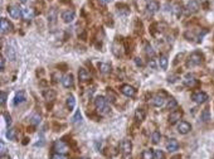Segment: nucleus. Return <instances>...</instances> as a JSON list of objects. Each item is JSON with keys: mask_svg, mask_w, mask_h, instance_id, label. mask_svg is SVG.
<instances>
[{"mask_svg": "<svg viewBox=\"0 0 214 159\" xmlns=\"http://www.w3.org/2000/svg\"><path fill=\"white\" fill-rule=\"evenodd\" d=\"M94 106L98 111L99 115H106L107 112L110 111V107H109V100L103 96H97L96 100H94Z\"/></svg>", "mask_w": 214, "mask_h": 159, "instance_id": "f257e3e1", "label": "nucleus"}, {"mask_svg": "<svg viewBox=\"0 0 214 159\" xmlns=\"http://www.w3.org/2000/svg\"><path fill=\"white\" fill-rule=\"evenodd\" d=\"M185 10V14L186 15H190V14H194V13H196L199 9H200V3L198 2V0H190V2L185 5V8H184Z\"/></svg>", "mask_w": 214, "mask_h": 159, "instance_id": "f03ea898", "label": "nucleus"}, {"mask_svg": "<svg viewBox=\"0 0 214 159\" xmlns=\"http://www.w3.org/2000/svg\"><path fill=\"white\" fill-rule=\"evenodd\" d=\"M201 62H203V56L199 53V52H194V53H191L190 56H189V58H188V66L189 67H194V66H199V64H201Z\"/></svg>", "mask_w": 214, "mask_h": 159, "instance_id": "7ed1b4c3", "label": "nucleus"}, {"mask_svg": "<svg viewBox=\"0 0 214 159\" xmlns=\"http://www.w3.org/2000/svg\"><path fill=\"white\" fill-rule=\"evenodd\" d=\"M53 149L56 150V153H59V154H66V153H68V150H69L68 145H67L63 140H57V141L54 143V145H53Z\"/></svg>", "mask_w": 214, "mask_h": 159, "instance_id": "20e7f679", "label": "nucleus"}, {"mask_svg": "<svg viewBox=\"0 0 214 159\" xmlns=\"http://www.w3.org/2000/svg\"><path fill=\"white\" fill-rule=\"evenodd\" d=\"M0 29H2V34H7V33H10L13 30V24L5 19V18H2V23H0Z\"/></svg>", "mask_w": 214, "mask_h": 159, "instance_id": "39448f33", "label": "nucleus"}, {"mask_svg": "<svg viewBox=\"0 0 214 159\" xmlns=\"http://www.w3.org/2000/svg\"><path fill=\"white\" fill-rule=\"evenodd\" d=\"M191 100H193L194 102H196V104H204V102L208 100V95H206L205 92H201V91H199V92H195V94H193V96H191Z\"/></svg>", "mask_w": 214, "mask_h": 159, "instance_id": "423d86ee", "label": "nucleus"}, {"mask_svg": "<svg viewBox=\"0 0 214 159\" xmlns=\"http://www.w3.org/2000/svg\"><path fill=\"white\" fill-rule=\"evenodd\" d=\"M120 148H121V150H122V153H124L125 155L130 154L131 150H132V143H131V140L124 139V140L121 141V144H120Z\"/></svg>", "mask_w": 214, "mask_h": 159, "instance_id": "0eeeda50", "label": "nucleus"}, {"mask_svg": "<svg viewBox=\"0 0 214 159\" xmlns=\"http://www.w3.org/2000/svg\"><path fill=\"white\" fill-rule=\"evenodd\" d=\"M183 81H184V85L186 86V87H195L196 86V84H198V80L193 76V74H186L185 77H184V80H183Z\"/></svg>", "mask_w": 214, "mask_h": 159, "instance_id": "6e6552de", "label": "nucleus"}, {"mask_svg": "<svg viewBox=\"0 0 214 159\" xmlns=\"http://www.w3.org/2000/svg\"><path fill=\"white\" fill-rule=\"evenodd\" d=\"M22 10L23 9H20L19 7H15V5H12L8 8V13L13 19H19L22 17Z\"/></svg>", "mask_w": 214, "mask_h": 159, "instance_id": "1a4fd4ad", "label": "nucleus"}, {"mask_svg": "<svg viewBox=\"0 0 214 159\" xmlns=\"http://www.w3.org/2000/svg\"><path fill=\"white\" fill-rule=\"evenodd\" d=\"M121 92L127 97H134L136 95V90L130 85H122L121 86Z\"/></svg>", "mask_w": 214, "mask_h": 159, "instance_id": "9d476101", "label": "nucleus"}, {"mask_svg": "<svg viewBox=\"0 0 214 159\" xmlns=\"http://www.w3.org/2000/svg\"><path fill=\"white\" fill-rule=\"evenodd\" d=\"M181 116H183V111L181 110H174L169 115V123L170 124H175V123H178L180 120Z\"/></svg>", "mask_w": 214, "mask_h": 159, "instance_id": "9b49d317", "label": "nucleus"}, {"mask_svg": "<svg viewBox=\"0 0 214 159\" xmlns=\"http://www.w3.org/2000/svg\"><path fill=\"white\" fill-rule=\"evenodd\" d=\"M76 18V13L73 10H66L62 13V19L64 23H72Z\"/></svg>", "mask_w": 214, "mask_h": 159, "instance_id": "f8f14e48", "label": "nucleus"}, {"mask_svg": "<svg viewBox=\"0 0 214 159\" xmlns=\"http://www.w3.org/2000/svg\"><path fill=\"white\" fill-rule=\"evenodd\" d=\"M190 130H191V125H190L189 123H186V121H180V123L178 124V131H179L180 134H188Z\"/></svg>", "mask_w": 214, "mask_h": 159, "instance_id": "ddd939ff", "label": "nucleus"}, {"mask_svg": "<svg viewBox=\"0 0 214 159\" xmlns=\"http://www.w3.org/2000/svg\"><path fill=\"white\" fill-rule=\"evenodd\" d=\"M159 3L158 2H150L147 5H146V12H147V14H150V15H152V14H155L158 10H159Z\"/></svg>", "mask_w": 214, "mask_h": 159, "instance_id": "4468645a", "label": "nucleus"}, {"mask_svg": "<svg viewBox=\"0 0 214 159\" xmlns=\"http://www.w3.org/2000/svg\"><path fill=\"white\" fill-rule=\"evenodd\" d=\"M78 78L81 80L82 82H86V81H88V80H91V73L86 68H79V71H78Z\"/></svg>", "mask_w": 214, "mask_h": 159, "instance_id": "2eb2a0df", "label": "nucleus"}, {"mask_svg": "<svg viewBox=\"0 0 214 159\" xmlns=\"http://www.w3.org/2000/svg\"><path fill=\"white\" fill-rule=\"evenodd\" d=\"M62 84H63V86L66 87V89H69V87H73V84H74V81H73V76L69 73V74H66L63 78H62Z\"/></svg>", "mask_w": 214, "mask_h": 159, "instance_id": "dca6fc26", "label": "nucleus"}, {"mask_svg": "<svg viewBox=\"0 0 214 159\" xmlns=\"http://www.w3.org/2000/svg\"><path fill=\"white\" fill-rule=\"evenodd\" d=\"M152 105L154 106H156V107H161L163 105H164V102H165V99H164V94L163 95H160V94H158V95H155L154 97H152Z\"/></svg>", "mask_w": 214, "mask_h": 159, "instance_id": "f3484780", "label": "nucleus"}, {"mask_svg": "<svg viewBox=\"0 0 214 159\" xmlns=\"http://www.w3.org/2000/svg\"><path fill=\"white\" fill-rule=\"evenodd\" d=\"M178 148H179V143H178V140H175V139H170V140L166 143V149H168L170 153L176 151Z\"/></svg>", "mask_w": 214, "mask_h": 159, "instance_id": "a211bd4d", "label": "nucleus"}, {"mask_svg": "<svg viewBox=\"0 0 214 159\" xmlns=\"http://www.w3.org/2000/svg\"><path fill=\"white\" fill-rule=\"evenodd\" d=\"M145 118H146V112H145V110L144 109H136V111H135V120L137 121V123H142L144 120H145Z\"/></svg>", "mask_w": 214, "mask_h": 159, "instance_id": "6ab92c4d", "label": "nucleus"}, {"mask_svg": "<svg viewBox=\"0 0 214 159\" xmlns=\"http://www.w3.org/2000/svg\"><path fill=\"white\" fill-rule=\"evenodd\" d=\"M98 69H99V72H101V73L107 74V73H110V72H111V64H110V63L101 62V63H98Z\"/></svg>", "mask_w": 214, "mask_h": 159, "instance_id": "aec40b11", "label": "nucleus"}, {"mask_svg": "<svg viewBox=\"0 0 214 159\" xmlns=\"http://www.w3.org/2000/svg\"><path fill=\"white\" fill-rule=\"evenodd\" d=\"M22 17L25 19V20H30L33 17H34V12L32 8H25L22 10Z\"/></svg>", "mask_w": 214, "mask_h": 159, "instance_id": "412c9836", "label": "nucleus"}, {"mask_svg": "<svg viewBox=\"0 0 214 159\" xmlns=\"http://www.w3.org/2000/svg\"><path fill=\"white\" fill-rule=\"evenodd\" d=\"M43 97L47 100V101H53L56 99V91L54 90H44L43 91Z\"/></svg>", "mask_w": 214, "mask_h": 159, "instance_id": "4be33fe9", "label": "nucleus"}, {"mask_svg": "<svg viewBox=\"0 0 214 159\" xmlns=\"http://www.w3.org/2000/svg\"><path fill=\"white\" fill-rule=\"evenodd\" d=\"M173 14L175 18H180L181 14H183V7L179 4V3H175L174 7H173Z\"/></svg>", "mask_w": 214, "mask_h": 159, "instance_id": "5701e85b", "label": "nucleus"}, {"mask_svg": "<svg viewBox=\"0 0 214 159\" xmlns=\"http://www.w3.org/2000/svg\"><path fill=\"white\" fill-rule=\"evenodd\" d=\"M25 101V94L23 92V91H20V92H18L17 95H15V97H14V105H20V104H23Z\"/></svg>", "mask_w": 214, "mask_h": 159, "instance_id": "b1692460", "label": "nucleus"}, {"mask_svg": "<svg viewBox=\"0 0 214 159\" xmlns=\"http://www.w3.org/2000/svg\"><path fill=\"white\" fill-rule=\"evenodd\" d=\"M168 63H169L168 57H166L165 54H161V56L159 57V66H160V68H161V69H166V68H168Z\"/></svg>", "mask_w": 214, "mask_h": 159, "instance_id": "393cba45", "label": "nucleus"}, {"mask_svg": "<svg viewBox=\"0 0 214 159\" xmlns=\"http://www.w3.org/2000/svg\"><path fill=\"white\" fill-rule=\"evenodd\" d=\"M48 22L51 24H54L57 22V10L54 8H52L51 12H49V14H48Z\"/></svg>", "mask_w": 214, "mask_h": 159, "instance_id": "a878e982", "label": "nucleus"}, {"mask_svg": "<svg viewBox=\"0 0 214 159\" xmlns=\"http://www.w3.org/2000/svg\"><path fill=\"white\" fill-rule=\"evenodd\" d=\"M112 52L115 53L116 57H121L122 56V47L120 46L119 47V42H115L114 46H112Z\"/></svg>", "mask_w": 214, "mask_h": 159, "instance_id": "bb28decb", "label": "nucleus"}, {"mask_svg": "<svg viewBox=\"0 0 214 159\" xmlns=\"http://www.w3.org/2000/svg\"><path fill=\"white\" fill-rule=\"evenodd\" d=\"M66 105H67L68 110H72V109L74 107V105H76V100H74V96H73V95H69V96H67Z\"/></svg>", "mask_w": 214, "mask_h": 159, "instance_id": "cd10ccee", "label": "nucleus"}, {"mask_svg": "<svg viewBox=\"0 0 214 159\" xmlns=\"http://www.w3.org/2000/svg\"><path fill=\"white\" fill-rule=\"evenodd\" d=\"M5 53H7V56L9 57V59H12V61H15V58H17V52H15V48H12V47H9V46H8V49L5 51Z\"/></svg>", "mask_w": 214, "mask_h": 159, "instance_id": "c85d7f7f", "label": "nucleus"}, {"mask_svg": "<svg viewBox=\"0 0 214 159\" xmlns=\"http://www.w3.org/2000/svg\"><path fill=\"white\" fill-rule=\"evenodd\" d=\"M142 159H154V150L152 149H145L141 154Z\"/></svg>", "mask_w": 214, "mask_h": 159, "instance_id": "c756f323", "label": "nucleus"}, {"mask_svg": "<svg viewBox=\"0 0 214 159\" xmlns=\"http://www.w3.org/2000/svg\"><path fill=\"white\" fill-rule=\"evenodd\" d=\"M40 120H42L40 115H39V114H35V115H33V116H32V119H30V123H32V125H34V126H38V125L40 124Z\"/></svg>", "mask_w": 214, "mask_h": 159, "instance_id": "7c9ffc66", "label": "nucleus"}, {"mask_svg": "<svg viewBox=\"0 0 214 159\" xmlns=\"http://www.w3.org/2000/svg\"><path fill=\"white\" fill-rule=\"evenodd\" d=\"M7 138L9 140H15V138H17V129H14V128L9 129L8 133H7Z\"/></svg>", "mask_w": 214, "mask_h": 159, "instance_id": "2f4dec72", "label": "nucleus"}, {"mask_svg": "<svg viewBox=\"0 0 214 159\" xmlns=\"http://www.w3.org/2000/svg\"><path fill=\"white\" fill-rule=\"evenodd\" d=\"M145 51H146L147 57H149L150 59H152V58H154V56H155V52H154L152 47H151L150 44H146V46H145Z\"/></svg>", "mask_w": 214, "mask_h": 159, "instance_id": "473e14b6", "label": "nucleus"}, {"mask_svg": "<svg viewBox=\"0 0 214 159\" xmlns=\"http://www.w3.org/2000/svg\"><path fill=\"white\" fill-rule=\"evenodd\" d=\"M201 120L203 121H208V120H210V111H209V109H204L203 111H201Z\"/></svg>", "mask_w": 214, "mask_h": 159, "instance_id": "72a5a7b5", "label": "nucleus"}, {"mask_svg": "<svg viewBox=\"0 0 214 159\" xmlns=\"http://www.w3.org/2000/svg\"><path fill=\"white\" fill-rule=\"evenodd\" d=\"M81 121H82V115H81V111L77 110L76 114H74V116H73V119H72V123L73 124H79Z\"/></svg>", "mask_w": 214, "mask_h": 159, "instance_id": "f704fd0d", "label": "nucleus"}, {"mask_svg": "<svg viewBox=\"0 0 214 159\" xmlns=\"http://www.w3.org/2000/svg\"><path fill=\"white\" fill-rule=\"evenodd\" d=\"M151 139H152V143H154V144H158V143L160 141V139H161L160 131H154L152 135H151Z\"/></svg>", "mask_w": 214, "mask_h": 159, "instance_id": "c9c22d12", "label": "nucleus"}, {"mask_svg": "<svg viewBox=\"0 0 214 159\" xmlns=\"http://www.w3.org/2000/svg\"><path fill=\"white\" fill-rule=\"evenodd\" d=\"M154 159H165V154L163 150H154Z\"/></svg>", "mask_w": 214, "mask_h": 159, "instance_id": "e433bc0d", "label": "nucleus"}, {"mask_svg": "<svg viewBox=\"0 0 214 159\" xmlns=\"http://www.w3.org/2000/svg\"><path fill=\"white\" fill-rule=\"evenodd\" d=\"M175 107H178V101H176L175 99H170L169 102H168V109H169V110H173V109H175Z\"/></svg>", "mask_w": 214, "mask_h": 159, "instance_id": "4c0bfd02", "label": "nucleus"}, {"mask_svg": "<svg viewBox=\"0 0 214 159\" xmlns=\"http://www.w3.org/2000/svg\"><path fill=\"white\" fill-rule=\"evenodd\" d=\"M7 99H8V94L4 92V91H2V94H0V102H2V105H5Z\"/></svg>", "mask_w": 214, "mask_h": 159, "instance_id": "58836bf2", "label": "nucleus"}, {"mask_svg": "<svg viewBox=\"0 0 214 159\" xmlns=\"http://www.w3.org/2000/svg\"><path fill=\"white\" fill-rule=\"evenodd\" d=\"M107 99H109V101H111V102H115L116 101V96H115V94L112 91L107 92Z\"/></svg>", "mask_w": 214, "mask_h": 159, "instance_id": "ea45409f", "label": "nucleus"}, {"mask_svg": "<svg viewBox=\"0 0 214 159\" xmlns=\"http://www.w3.org/2000/svg\"><path fill=\"white\" fill-rule=\"evenodd\" d=\"M52 159H67L63 154H59V153H56V154H53L52 155Z\"/></svg>", "mask_w": 214, "mask_h": 159, "instance_id": "a19ab883", "label": "nucleus"}, {"mask_svg": "<svg viewBox=\"0 0 214 159\" xmlns=\"http://www.w3.org/2000/svg\"><path fill=\"white\" fill-rule=\"evenodd\" d=\"M4 68H5V58L2 57V58H0V69L4 71Z\"/></svg>", "mask_w": 214, "mask_h": 159, "instance_id": "79ce46f5", "label": "nucleus"}, {"mask_svg": "<svg viewBox=\"0 0 214 159\" xmlns=\"http://www.w3.org/2000/svg\"><path fill=\"white\" fill-rule=\"evenodd\" d=\"M149 66H150L151 68H154V69L156 68V63H155V59H154V58H152V59H149Z\"/></svg>", "mask_w": 214, "mask_h": 159, "instance_id": "37998d69", "label": "nucleus"}, {"mask_svg": "<svg viewBox=\"0 0 214 159\" xmlns=\"http://www.w3.org/2000/svg\"><path fill=\"white\" fill-rule=\"evenodd\" d=\"M4 116H5V119H7V120H5L7 124L10 125V124H12V118H10V115H9V114H4Z\"/></svg>", "mask_w": 214, "mask_h": 159, "instance_id": "c03bdc74", "label": "nucleus"}, {"mask_svg": "<svg viewBox=\"0 0 214 159\" xmlns=\"http://www.w3.org/2000/svg\"><path fill=\"white\" fill-rule=\"evenodd\" d=\"M135 63H136L139 67H141V66L144 64V63H142V59H141V58H139V57H137V58H135Z\"/></svg>", "mask_w": 214, "mask_h": 159, "instance_id": "a18cd8bd", "label": "nucleus"}, {"mask_svg": "<svg viewBox=\"0 0 214 159\" xmlns=\"http://www.w3.org/2000/svg\"><path fill=\"white\" fill-rule=\"evenodd\" d=\"M176 78H178L176 76H171V77L169 76V82H175V80H176Z\"/></svg>", "mask_w": 214, "mask_h": 159, "instance_id": "49530a36", "label": "nucleus"}, {"mask_svg": "<svg viewBox=\"0 0 214 159\" xmlns=\"http://www.w3.org/2000/svg\"><path fill=\"white\" fill-rule=\"evenodd\" d=\"M98 2H99L101 4H107V3L110 2V0H98Z\"/></svg>", "mask_w": 214, "mask_h": 159, "instance_id": "de8ad7c7", "label": "nucleus"}, {"mask_svg": "<svg viewBox=\"0 0 214 159\" xmlns=\"http://www.w3.org/2000/svg\"><path fill=\"white\" fill-rule=\"evenodd\" d=\"M0 159H10V156H9V155H5V154H4V155H2V158H0Z\"/></svg>", "mask_w": 214, "mask_h": 159, "instance_id": "09e8293b", "label": "nucleus"}, {"mask_svg": "<svg viewBox=\"0 0 214 159\" xmlns=\"http://www.w3.org/2000/svg\"><path fill=\"white\" fill-rule=\"evenodd\" d=\"M19 2H20V3H23V4H24V3H27V2H28V0H19Z\"/></svg>", "mask_w": 214, "mask_h": 159, "instance_id": "8fccbe9b", "label": "nucleus"}, {"mask_svg": "<svg viewBox=\"0 0 214 159\" xmlns=\"http://www.w3.org/2000/svg\"><path fill=\"white\" fill-rule=\"evenodd\" d=\"M125 159H131V156H129V154H127V155H125Z\"/></svg>", "mask_w": 214, "mask_h": 159, "instance_id": "3c124183", "label": "nucleus"}, {"mask_svg": "<svg viewBox=\"0 0 214 159\" xmlns=\"http://www.w3.org/2000/svg\"><path fill=\"white\" fill-rule=\"evenodd\" d=\"M82 159H89V158H82Z\"/></svg>", "mask_w": 214, "mask_h": 159, "instance_id": "603ef678", "label": "nucleus"}, {"mask_svg": "<svg viewBox=\"0 0 214 159\" xmlns=\"http://www.w3.org/2000/svg\"><path fill=\"white\" fill-rule=\"evenodd\" d=\"M150 2H152V0H150Z\"/></svg>", "mask_w": 214, "mask_h": 159, "instance_id": "864d4df0", "label": "nucleus"}]
</instances>
